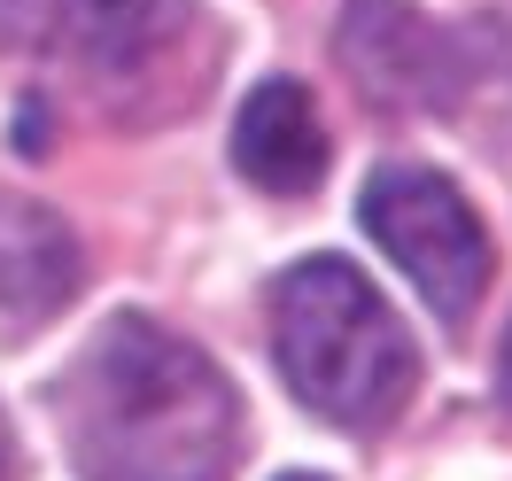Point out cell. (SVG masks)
Instances as JSON below:
<instances>
[{"label":"cell","instance_id":"4","mask_svg":"<svg viewBox=\"0 0 512 481\" xmlns=\"http://www.w3.org/2000/svg\"><path fill=\"white\" fill-rule=\"evenodd\" d=\"M187 24L194 0H0V39L70 55L101 78H125V70L171 55Z\"/></svg>","mask_w":512,"mask_h":481},{"label":"cell","instance_id":"6","mask_svg":"<svg viewBox=\"0 0 512 481\" xmlns=\"http://www.w3.org/2000/svg\"><path fill=\"white\" fill-rule=\"evenodd\" d=\"M86 280L78 233L47 202H0V326L32 334L63 311Z\"/></svg>","mask_w":512,"mask_h":481},{"label":"cell","instance_id":"3","mask_svg":"<svg viewBox=\"0 0 512 481\" xmlns=\"http://www.w3.org/2000/svg\"><path fill=\"white\" fill-rule=\"evenodd\" d=\"M357 218L381 241L396 272L419 288V303L443 326H466L474 303L489 295V233H481L474 202L450 187L443 171H419V163H388L365 179L357 194Z\"/></svg>","mask_w":512,"mask_h":481},{"label":"cell","instance_id":"2","mask_svg":"<svg viewBox=\"0 0 512 481\" xmlns=\"http://www.w3.org/2000/svg\"><path fill=\"white\" fill-rule=\"evenodd\" d=\"M272 350L280 373L342 435L396 427V412L419 388V350L404 319L381 303V288L342 257H303L272 288Z\"/></svg>","mask_w":512,"mask_h":481},{"label":"cell","instance_id":"1","mask_svg":"<svg viewBox=\"0 0 512 481\" xmlns=\"http://www.w3.org/2000/svg\"><path fill=\"white\" fill-rule=\"evenodd\" d=\"M63 443L86 481H233L241 396L156 319H109L63 373Z\"/></svg>","mask_w":512,"mask_h":481},{"label":"cell","instance_id":"10","mask_svg":"<svg viewBox=\"0 0 512 481\" xmlns=\"http://www.w3.org/2000/svg\"><path fill=\"white\" fill-rule=\"evenodd\" d=\"M280 481H319V474H280Z\"/></svg>","mask_w":512,"mask_h":481},{"label":"cell","instance_id":"9","mask_svg":"<svg viewBox=\"0 0 512 481\" xmlns=\"http://www.w3.org/2000/svg\"><path fill=\"white\" fill-rule=\"evenodd\" d=\"M497 404L512 412V326H505V350H497Z\"/></svg>","mask_w":512,"mask_h":481},{"label":"cell","instance_id":"8","mask_svg":"<svg viewBox=\"0 0 512 481\" xmlns=\"http://www.w3.org/2000/svg\"><path fill=\"white\" fill-rule=\"evenodd\" d=\"M0 481H24V450H16V427L0 412Z\"/></svg>","mask_w":512,"mask_h":481},{"label":"cell","instance_id":"7","mask_svg":"<svg viewBox=\"0 0 512 481\" xmlns=\"http://www.w3.org/2000/svg\"><path fill=\"white\" fill-rule=\"evenodd\" d=\"M443 55H450L443 32L427 16H412L404 0H350V16H342V63L381 101H443L450 94Z\"/></svg>","mask_w":512,"mask_h":481},{"label":"cell","instance_id":"5","mask_svg":"<svg viewBox=\"0 0 512 481\" xmlns=\"http://www.w3.org/2000/svg\"><path fill=\"white\" fill-rule=\"evenodd\" d=\"M233 171L264 194H311L326 179V125L303 78H264L233 117Z\"/></svg>","mask_w":512,"mask_h":481}]
</instances>
